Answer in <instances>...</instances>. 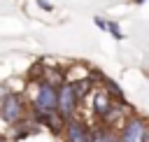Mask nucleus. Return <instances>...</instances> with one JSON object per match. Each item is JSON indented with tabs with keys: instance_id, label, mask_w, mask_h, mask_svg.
I'll return each instance as SVG.
<instances>
[{
	"instance_id": "obj_1",
	"label": "nucleus",
	"mask_w": 149,
	"mask_h": 142,
	"mask_svg": "<svg viewBox=\"0 0 149 142\" xmlns=\"http://www.w3.org/2000/svg\"><path fill=\"white\" fill-rule=\"evenodd\" d=\"M26 116H28V100H26V95L16 93V91H7L0 98V119L7 126H14V123H19Z\"/></svg>"
},
{
	"instance_id": "obj_2",
	"label": "nucleus",
	"mask_w": 149,
	"mask_h": 142,
	"mask_svg": "<svg viewBox=\"0 0 149 142\" xmlns=\"http://www.w3.org/2000/svg\"><path fill=\"white\" fill-rule=\"evenodd\" d=\"M116 142H149V128H147V119L142 114H133L126 116L119 126L116 133Z\"/></svg>"
},
{
	"instance_id": "obj_3",
	"label": "nucleus",
	"mask_w": 149,
	"mask_h": 142,
	"mask_svg": "<svg viewBox=\"0 0 149 142\" xmlns=\"http://www.w3.org/2000/svg\"><path fill=\"white\" fill-rule=\"evenodd\" d=\"M77 109H79V98H77V93H74L72 81L65 79L63 84H58V93H56V114L68 121V119H72V116L77 114Z\"/></svg>"
},
{
	"instance_id": "obj_4",
	"label": "nucleus",
	"mask_w": 149,
	"mask_h": 142,
	"mask_svg": "<svg viewBox=\"0 0 149 142\" xmlns=\"http://www.w3.org/2000/svg\"><path fill=\"white\" fill-rule=\"evenodd\" d=\"M88 135H91V126L79 121L77 116L68 119L63 123V130H61L63 142H88Z\"/></svg>"
},
{
	"instance_id": "obj_5",
	"label": "nucleus",
	"mask_w": 149,
	"mask_h": 142,
	"mask_svg": "<svg viewBox=\"0 0 149 142\" xmlns=\"http://www.w3.org/2000/svg\"><path fill=\"white\" fill-rule=\"evenodd\" d=\"M88 142H116V133L112 130V126L100 123L98 128H91Z\"/></svg>"
},
{
	"instance_id": "obj_6",
	"label": "nucleus",
	"mask_w": 149,
	"mask_h": 142,
	"mask_svg": "<svg viewBox=\"0 0 149 142\" xmlns=\"http://www.w3.org/2000/svg\"><path fill=\"white\" fill-rule=\"evenodd\" d=\"M105 30H107L114 40H123V33H121V28H119L116 21H107V23H105Z\"/></svg>"
},
{
	"instance_id": "obj_7",
	"label": "nucleus",
	"mask_w": 149,
	"mask_h": 142,
	"mask_svg": "<svg viewBox=\"0 0 149 142\" xmlns=\"http://www.w3.org/2000/svg\"><path fill=\"white\" fill-rule=\"evenodd\" d=\"M37 5H40V7L44 9V12H51V9H54V7H51V5L47 2V0H37Z\"/></svg>"
},
{
	"instance_id": "obj_8",
	"label": "nucleus",
	"mask_w": 149,
	"mask_h": 142,
	"mask_svg": "<svg viewBox=\"0 0 149 142\" xmlns=\"http://www.w3.org/2000/svg\"><path fill=\"white\" fill-rule=\"evenodd\" d=\"M105 23H107V21H102V19H95V26H98V28H102V30H105Z\"/></svg>"
},
{
	"instance_id": "obj_9",
	"label": "nucleus",
	"mask_w": 149,
	"mask_h": 142,
	"mask_svg": "<svg viewBox=\"0 0 149 142\" xmlns=\"http://www.w3.org/2000/svg\"><path fill=\"white\" fill-rule=\"evenodd\" d=\"M5 93H7V86H5V84H0V98H2Z\"/></svg>"
},
{
	"instance_id": "obj_10",
	"label": "nucleus",
	"mask_w": 149,
	"mask_h": 142,
	"mask_svg": "<svg viewBox=\"0 0 149 142\" xmlns=\"http://www.w3.org/2000/svg\"><path fill=\"white\" fill-rule=\"evenodd\" d=\"M135 2H137V5H144V0H135Z\"/></svg>"
}]
</instances>
